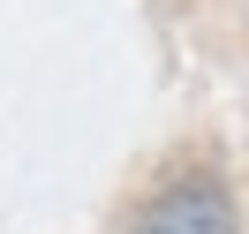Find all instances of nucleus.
<instances>
[{
	"label": "nucleus",
	"mask_w": 249,
	"mask_h": 234,
	"mask_svg": "<svg viewBox=\"0 0 249 234\" xmlns=\"http://www.w3.org/2000/svg\"><path fill=\"white\" fill-rule=\"evenodd\" d=\"M128 234H242V204L219 174H174L143 197Z\"/></svg>",
	"instance_id": "obj_1"
}]
</instances>
